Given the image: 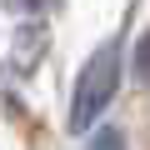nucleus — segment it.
Here are the masks:
<instances>
[{
	"label": "nucleus",
	"instance_id": "7ed1b4c3",
	"mask_svg": "<svg viewBox=\"0 0 150 150\" xmlns=\"http://www.w3.org/2000/svg\"><path fill=\"white\" fill-rule=\"evenodd\" d=\"M90 150H125V135L120 130H95V145Z\"/></svg>",
	"mask_w": 150,
	"mask_h": 150
},
{
	"label": "nucleus",
	"instance_id": "f03ea898",
	"mask_svg": "<svg viewBox=\"0 0 150 150\" xmlns=\"http://www.w3.org/2000/svg\"><path fill=\"white\" fill-rule=\"evenodd\" d=\"M135 75L150 80V35H140V45H135Z\"/></svg>",
	"mask_w": 150,
	"mask_h": 150
},
{
	"label": "nucleus",
	"instance_id": "f257e3e1",
	"mask_svg": "<svg viewBox=\"0 0 150 150\" xmlns=\"http://www.w3.org/2000/svg\"><path fill=\"white\" fill-rule=\"evenodd\" d=\"M115 85H120V45H100L80 80H75V100H70V130H90L95 115L115 100Z\"/></svg>",
	"mask_w": 150,
	"mask_h": 150
}]
</instances>
